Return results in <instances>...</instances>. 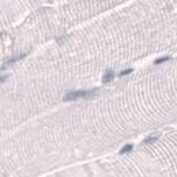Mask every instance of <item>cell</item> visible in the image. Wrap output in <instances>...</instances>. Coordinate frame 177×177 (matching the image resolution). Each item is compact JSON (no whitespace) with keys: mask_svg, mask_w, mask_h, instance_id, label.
<instances>
[{"mask_svg":"<svg viewBox=\"0 0 177 177\" xmlns=\"http://www.w3.org/2000/svg\"><path fill=\"white\" fill-rule=\"evenodd\" d=\"M95 93V90H75V91H68L64 97H63V101H76V99L80 98H87L90 95H93Z\"/></svg>","mask_w":177,"mask_h":177,"instance_id":"obj_1","label":"cell"},{"mask_svg":"<svg viewBox=\"0 0 177 177\" xmlns=\"http://www.w3.org/2000/svg\"><path fill=\"white\" fill-rule=\"evenodd\" d=\"M155 139H157V136H149L146 141H145V143H149V142H154Z\"/></svg>","mask_w":177,"mask_h":177,"instance_id":"obj_7","label":"cell"},{"mask_svg":"<svg viewBox=\"0 0 177 177\" xmlns=\"http://www.w3.org/2000/svg\"><path fill=\"white\" fill-rule=\"evenodd\" d=\"M132 71H134L132 68H128V70H124V71H121L119 75H120V76H124V75H128V74H131Z\"/></svg>","mask_w":177,"mask_h":177,"instance_id":"obj_6","label":"cell"},{"mask_svg":"<svg viewBox=\"0 0 177 177\" xmlns=\"http://www.w3.org/2000/svg\"><path fill=\"white\" fill-rule=\"evenodd\" d=\"M132 149H134V146H132V145L130 143V145H125V146L123 147L121 150H120V153H121V154H124V153H130Z\"/></svg>","mask_w":177,"mask_h":177,"instance_id":"obj_3","label":"cell"},{"mask_svg":"<svg viewBox=\"0 0 177 177\" xmlns=\"http://www.w3.org/2000/svg\"><path fill=\"white\" fill-rule=\"evenodd\" d=\"M116 74L112 71V70H108L104 74V76H102V83H109V82H112L113 79H115Z\"/></svg>","mask_w":177,"mask_h":177,"instance_id":"obj_2","label":"cell"},{"mask_svg":"<svg viewBox=\"0 0 177 177\" xmlns=\"http://www.w3.org/2000/svg\"><path fill=\"white\" fill-rule=\"evenodd\" d=\"M25 56H26V55L23 53V55H19V56H16V57L10 59V60L7 61V64H11V63H15V61H18V60H21V59H23V57H25Z\"/></svg>","mask_w":177,"mask_h":177,"instance_id":"obj_4","label":"cell"},{"mask_svg":"<svg viewBox=\"0 0 177 177\" xmlns=\"http://www.w3.org/2000/svg\"><path fill=\"white\" fill-rule=\"evenodd\" d=\"M168 60H170V57L169 56H163V57H159V59H157L155 61V64H159V63H163V61H168Z\"/></svg>","mask_w":177,"mask_h":177,"instance_id":"obj_5","label":"cell"},{"mask_svg":"<svg viewBox=\"0 0 177 177\" xmlns=\"http://www.w3.org/2000/svg\"><path fill=\"white\" fill-rule=\"evenodd\" d=\"M5 80H7V76H5V75H0V83H3Z\"/></svg>","mask_w":177,"mask_h":177,"instance_id":"obj_8","label":"cell"}]
</instances>
